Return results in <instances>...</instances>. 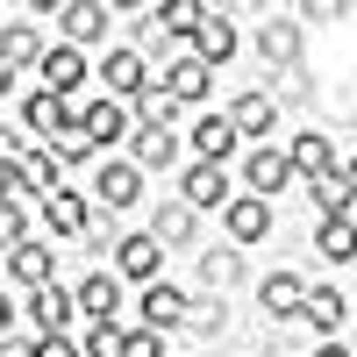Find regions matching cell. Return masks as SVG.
<instances>
[{"instance_id":"cell-1","label":"cell","mask_w":357,"mask_h":357,"mask_svg":"<svg viewBox=\"0 0 357 357\" xmlns=\"http://www.w3.org/2000/svg\"><path fill=\"white\" fill-rule=\"evenodd\" d=\"M178 200L193 207V215H207V207H229V165H186V178H178Z\"/></svg>"},{"instance_id":"cell-2","label":"cell","mask_w":357,"mask_h":357,"mask_svg":"<svg viewBox=\"0 0 357 357\" xmlns=\"http://www.w3.org/2000/svg\"><path fill=\"white\" fill-rule=\"evenodd\" d=\"M222 222H229V243H264V236H272V200H257V193H229Z\"/></svg>"},{"instance_id":"cell-3","label":"cell","mask_w":357,"mask_h":357,"mask_svg":"<svg viewBox=\"0 0 357 357\" xmlns=\"http://www.w3.org/2000/svg\"><path fill=\"white\" fill-rule=\"evenodd\" d=\"M36 72H43V93H50V100H72V93H79V79H86V57H79L72 43H57V50L36 57Z\"/></svg>"},{"instance_id":"cell-4","label":"cell","mask_w":357,"mask_h":357,"mask_svg":"<svg viewBox=\"0 0 357 357\" xmlns=\"http://www.w3.org/2000/svg\"><path fill=\"white\" fill-rule=\"evenodd\" d=\"M193 43H200V65H207V72H215V65H229V57H236V22H229L222 8H200Z\"/></svg>"},{"instance_id":"cell-5","label":"cell","mask_w":357,"mask_h":357,"mask_svg":"<svg viewBox=\"0 0 357 357\" xmlns=\"http://www.w3.org/2000/svg\"><path fill=\"white\" fill-rule=\"evenodd\" d=\"M178 321H186V293L165 286V279H151V286H143V329L165 336V329H178Z\"/></svg>"},{"instance_id":"cell-6","label":"cell","mask_w":357,"mask_h":357,"mask_svg":"<svg viewBox=\"0 0 357 357\" xmlns=\"http://www.w3.org/2000/svg\"><path fill=\"white\" fill-rule=\"evenodd\" d=\"M222 122H229L236 136H279V100H272V93H243Z\"/></svg>"},{"instance_id":"cell-7","label":"cell","mask_w":357,"mask_h":357,"mask_svg":"<svg viewBox=\"0 0 357 357\" xmlns=\"http://www.w3.org/2000/svg\"><path fill=\"white\" fill-rule=\"evenodd\" d=\"M79 129H86V143H93V151H107V143L129 136V107H122V100H93V107L79 114Z\"/></svg>"},{"instance_id":"cell-8","label":"cell","mask_w":357,"mask_h":357,"mask_svg":"<svg viewBox=\"0 0 357 357\" xmlns=\"http://www.w3.org/2000/svg\"><path fill=\"white\" fill-rule=\"evenodd\" d=\"M286 186H293L286 151H279V143H257V151H250V193L264 200V193H286Z\"/></svg>"},{"instance_id":"cell-9","label":"cell","mask_w":357,"mask_h":357,"mask_svg":"<svg viewBox=\"0 0 357 357\" xmlns=\"http://www.w3.org/2000/svg\"><path fill=\"white\" fill-rule=\"evenodd\" d=\"M314 200H321V215L350 222V207H357V172H350V165H329V172L314 178Z\"/></svg>"},{"instance_id":"cell-10","label":"cell","mask_w":357,"mask_h":357,"mask_svg":"<svg viewBox=\"0 0 357 357\" xmlns=\"http://www.w3.org/2000/svg\"><path fill=\"white\" fill-rule=\"evenodd\" d=\"M29 314H36V329H43V336H65V321H72L79 307H72V293L50 279V286H36V293H29Z\"/></svg>"},{"instance_id":"cell-11","label":"cell","mask_w":357,"mask_h":357,"mask_svg":"<svg viewBox=\"0 0 357 357\" xmlns=\"http://www.w3.org/2000/svg\"><path fill=\"white\" fill-rule=\"evenodd\" d=\"M114 264H122V279H143V286H151L158 264H165V250H158V236H122V243H114Z\"/></svg>"},{"instance_id":"cell-12","label":"cell","mask_w":357,"mask_h":357,"mask_svg":"<svg viewBox=\"0 0 357 357\" xmlns=\"http://www.w3.org/2000/svg\"><path fill=\"white\" fill-rule=\"evenodd\" d=\"M22 122H29V136H43V143H50V136L65 129V122H79V114H72V100H50L43 86H36V93L22 100Z\"/></svg>"},{"instance_id":"cell-13","label":"cell","mask_w":357,"mask_h":357,"mask_svg":"<svg viewBox=\"0 0 357 357\" xmlns=\"http://www.w3.org/2000/svg\"><path fill=\"white\" fill-rule=\"evenodd\" d=\"M100 86H107V100H136L143 93V86H151V79H143V57L136 50H107V65H100Z\"/></svg>"},{"instance_id":"cell-14","label":"cell","mask_w":357,"mask_h":357,"mask_svg":"<svg viewBox=\"0 0 357 357\" xmlns=\"http://www.w3.org/2000/svg\"><path fill=\"white\" fill-rule=\"evenodd\" d=\"M72 307L93 314V321H114V307H122V279H114V272H93V279L72 293Z\"/></svg>"},{"instance_id":"cell-15","label":"cell","mask_w":357,"mask_h":357,"mask_svg":"<svg viewBox=\"0 0 357 357\" xmlns=\"http://www.w3.org/2000/svg\"><path fill=\"white\" fill-rule=\"evenodd\" d=\"M57 22H65L72 50H79V43H100V36H107V8H100V0H72V8H57Z\"/></svg>"},{"instance_id":"cell-16","label":"cell","mask_w":357,"mask_h":357,"mask_svg":"<svg viewBox=\"0 0 357 357\" xmlns=\"http://www.w3.org/2000/svg\"><path fill=\"white\" fill-rule=\"evenodd\" d=\"M22 186L29 193H65V165H57V151H22Z\"/></svg>"},{"instance_id":"cell-17","label":"cell","mask_w":357,"mask_h":357,"mask_svg":"<svg viewBox=\"0 0 357 357\" xmlns=\"http://www.w3.org/2000/svg\"><path fill=\"white\" fill-rule=\"evenodd\" d=\"M207 79H215V72H207L200 57H178V65L165 72V93H172L178 107H186V100H207Z\"/></svg>"},{"instance_id":"cell-18","label":"cell","mask_w":357,"mask_h":357,"mask_svg":"<svg viewBox=\"0 0 357 357\" xmlns=\"http://www.w3.org/2000/svg\"><path fill=\"white\" fill-rule=\"evenodd\" d=\"M193 222H200V215H193L186 200H165V207H158V229H151V236H158V250H165V243H172V250H186V243H193Z\"/></svg>"},{"instance_id":"cell-19","label":"cell","mask_w":357,"mask_h":357,"mask_svg":"<svg viewBox=\"0 0 357 357\" xmlns=\"http://www.w3.org/2000/svg\"><path fill=\"white\" fill-rule=\"evenodd\" d=\"M136 186H143V178H136V165H100L93 200H100V207H129V200H136Z\"/></svg>"},{"instance_id":"cell-20","label":"cell","mask_w":357,"mask_h":357,"mask_svg":"<svg viewBox=\"0 0 357 357\" xmlns=\"http://www.w3.org/2000/svg\"><path fill=\"white\" fill-rule=\"evenodd\" d=\"M301 314L314 321L321 336H336L343 321H350V301H343V293H329V286H321V293H307V301H301Z\"/></svg>"},{"instance_id":"cell-21","label":"cell","mask_w":357,"mask_h":357,"mask_svg":"<svg viewBox=\"0 0 357 357\" xmlns=\"http://www.w3.org/2000/svg\"><path fill=\"white\" fill-rule=\"evenodd\" d=\"M136 129H178V100L165 86H143L136 93Z\"/></svg>"},{"instance_id":"cell-22","label":"cell","mask_w":357,"mask_h":357,"mask_svg":"<svg viewBox=\"0 0 357 357\" xmlns=\"http://www.w3.org/2000/svg\"><path fill=\"white\" fill-rule=\"evenodd\" d=\"M193 151H200V165H229V151H236V129L222 122V114H207V122L193 129Z\"/></svg>"},{"instance_id":"cell-23","label":"cell","mask_w":357,"mask_h":357,"mask_svg":"<svg viewBox=\"0 0 357 357\" xmlns=\"http://www.w3.org/2000/svg\"><path fill=\"white\" fill-rule=\"evenodd\" d=\"M8 264H15V279H22L29 293H36V286H50V250H43V243H29V236L8 250Z\"/></svg>"},{"instance_id":"cell-24","label":"cell","mask_w":357,"mask_h":357,"mask_svg":"<svg viewBox=\"0 0 357 357\" xmlns=\"http://www.w3.org/2000/svg\"><path fill=\"white\" fill-rule=\"evenodd\" d=\"M0 57H8L15 72H22V65H36V57H43V36H36L29 22H8V29H0Z\"/></svg>"},{"instance_id":"cell-25","label":"cell","mask_w":357,"mask_h":357,"mask_svg":"<svg viewBox=\"0 0 357 357\" xmlns=\"http://www.w3.org/2000/svg\"><path fill=\"white\" fill-rule=\"evenodd\" d=\"M286 165H293V172H314V178H321V172L336 165V143H329V136H293Z\"/></svg>"},{"instance_id":"cell-26","label":"cell","mask_w":357,"mask_h":357,"mask_svg":"<svg viewBox=\"0 0 357 357\" xmlns=\"http://www.w3.org/2000/svg\"><path fill=\"white\" fill-rule=\"evenodd\" d=\"M301 301H307V286L293 279V272H272V279H264V307H272V321L301 314Z\"/></svg>"},{"instance_id":"cell-27","label":"cell","mask_w":357,"mask_h":357,"mask_svg":"<svg viewBox=\"0 0 357 357\" xmlns=\"http://www.w3.org/2000/svg\"><path fill=\"white\" fill-rule=\"evenodd\" d=\"M43 222H50L57 236H79L93 215H86V200H79V193H50V200H43Z\"/></svg>"},{"instance_id":"cell-28","label":"cell","mask_w":357,"mask_h":357,"mask_svg":"<svg viewBox=\"0 0 357 357\" xmlns=\"http://www.w3.org/2000/svg\"><path fill=\"white\" fill-rule=\"evenodd\" d=\"M136 172L143 165H178V136L172 129H136V158H129Z\"/></svg>"},{"instance_id":"cell-29","label":"cell","mask_w":357,"mask_h":357,"mask_svg":"<svg viewBox=\"0 0 357 357\" xmlns=\"http://www.w3.org/2000/svg\"><path fill=\"white\" fill-rule=\"evenodd\" d=\"M314 250L329 257V264H350V257H357V236H350V222H336V215H329V222L314 229Z\"/></svg>"},{"instance_id":"cell-30","label":"cell","mask_w":357,"mask_h":357,"mask_svg":"<svg viewBox=\"0 0 357 357\" xmlns=\"http://www.w3.org/2000/svg\"><path fill=\"white\" fill-rule=\"evenodd\" d=\"M151 22L165 29V36H193L200 29V0H165V8H151Z\"/></svg>"},{"instance_id":"cell-31","label":"cell","mask_w":357,"mask_h":357,"mask_svg":"<svg viewBox=\"0 0 357 357\" xmlns=\"http://www.w3.org/2000/svg\"><path fill=\"white\" fill-rule=\"evenodd\" d=\"M236 272H243V257H236V250H207V257H200V279L215 286V293H229Z\"/></svg>"},{"instance_id":"cell-32","label":"cell","mask_w":357,"mask_h":357,"mask_svg":"<svg viewBox=\"0 0 357 357\" xmlns=\"http://www.w3.org/2000/svg\"><path fill=\"white\" fill-rule=\"evenodd\" d=\"M264 57H272V65H279V57H293V50H301V29H293V22H264Z\"/></svg>"},{"instance_id":"cell-33","label":"cell","mask_w":357,"mask_h":357,"mask_svg":"<svg viewBox=\"0 0 357 357\" xmlns=\"http://www.w3.org/2000/svg\"><path fill=\"white\" fill-rule=\"evenodd\" d=\"M86 357H122V329H114V321H93V329H86Z\"/></svg>"},{"instance_id":"cell-34","label":"cell","mask_w":357,"mask_h":357,"mask_svg":"<svg viewBox=\"0 0 357 357\" xmlns=\"http://www.w3.org/2000/svg\"><path fill=\"white\" fill-rule=\"evenodd\" d=\"M22 236H29V222H22V207H15V200H0V250H15Z\"/></svg>"},{"instance_id":"cell-35","label":"cell","mask_w":357,"mask_h":357,"mask_svg":"<svg viewBox=\"0 0 357 357\" xmlns=\"http://www.w3.org/2000/svg\"><path fill=\"white\" fill-rule=\"evenodd\" d=\"M122 357H165V336H151V329H136V336H122Z\"/></svg>"},{"instance_id":"cell-36","label":"cell","mask_w":357,"mask_h":357,"mask_svg":"<svg viewBox=\"0 0 357 357\" xmlns=\"http://www.w3.org/2000/svg\"><path fill=\"white\" fill-rule=\"evenodd\" d=\"M178 329H200V336H215V329H222V314H215V307H193V301H186V321H178Z\"/></svg>"},{"instance_id":"cell-37","label":"cell","mask_w":357,"mask_h":357,"mask_svg":"<svg viewBox=\"0 0 357 357\" xmlns=\"http://www.w3.org/2000/svg\"><path fill=\"white\" fill-rule=\"evenodd\" d=\"M36 357H79V343H72V336H43Z\"/></svg>"},{"instance_id":"cell-38","label":"cell","mask_w":357,"mask_h":357,"mask_svg":"<svg viewBox=\"0 0 357 357\" xmlns=\"http://www.w3.org/2000/svg\"><path fill=\"white\" fill-rule=\"evenodd\" d=\"M0 357H36V343H8L0 336Z\"/></svg>"},{"instance_id":"cell-39","label":"cell","mask_w":357,"mask_h":357,"mask_svg":"<svg viewBox=\"0 0 357 357\" xmlns=\"http://www.w3.org/2000/svg\"><path fill=\"white\" fill-rule=\"evenodd\" d=\"M8 321H15V307H8V293H0V336H8Z\"/></svg>"},{"instance_id":"cell-40","label":"cell","mask_w":357,"mask_h":357,"mask_svg":"<svg viewBox=\"0 0 357 357\" xmlns=\"http://www.w3.org/2000/svg\"><path fill=\"white\" fill-rule=\"evenodd\" d=\"M8 86H15V65H8V57H0V93H8Z\"/></svg>"},{"instance_id":"cell-41","label":"cell","mask_w":357,"mask_h":357,"mask_svg":"<svg viewBox=\"0 0 357 357\" xmlns=\"http://www.w3.org/2000/svg\"><path fill=\"white\" fill-rule=\"evenodd\" d=\"M314 357H350V350H343V343H321V350H314Z\"/></svg>"}]
</instances>
